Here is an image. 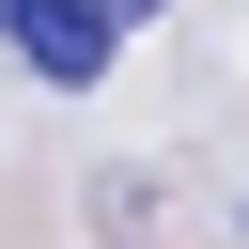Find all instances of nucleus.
<instances>
[{"instance_id": "obj_1", "label": "nucleus", "mask_w": 249, "mask_h": 249, "mask_svg": "<svg viewBox=\"0 0 249 249\" xmlns=\"http://www.w3.org/2000/svg\"><path fill=\"white\" fill-rule=\"evenodd\" d=\"M124 31H140L124 0H0V47H16V78H47V93H93Z\"/></svg>"}, {"instance_id": "obj_2", "label": "nucleus", "mask_w": 249, "mask_h": 249, "mask_svg": "<svg viewBox=\"0 0 249 249\" xmlns=\"http://www.w3.org/2000/svg\"><path fill=\"white\" fill-rule=\"evenodd\" d=\"M124 16H156V0H124Z\"/></svg>"}]
</instances>
